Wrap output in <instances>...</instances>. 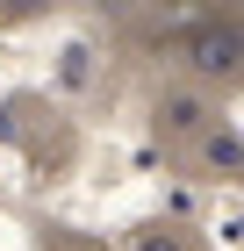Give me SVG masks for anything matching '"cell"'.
<instances>
[{"label":"cell","mask_w":244,"mask_h":251,"mask_svg":"<svg viewBox=\"0 0 244 251\" xmlns=\"http://www.w3.org/2000/svg\"><path fill=\"white\" fill-rule=\"evenodd\" d=\"M187 58H194V72L201 79H216V72H244V29H223V22H201L187 36Z\"/></svg>","instance_id":"1"},{"label":"cell","mask_w":244,"mask_h":251,"mask_svg":"<svg viewBox=\"0 0 244 251\" xmlns=\"http://www.w3.org/2000/svg\"><path fill=\"white\" fill-rule=\"evenodd\" d=\"M158 129H172V136L208 129V94H201V86H172V94H158Z\"/></svg>","instance_id":"2"},{"label":"cell","mask_w":244,"mask_h":251,"mask_svg":"<svg viewBox=\"0 0 244 251\" xmlns=\"http://www.w3.org/2000/svg\"><path fill=\"white\" fill-rule=\"evenodd\" d=\"M136 251H194V244H187L180 230H144V237H136Z\"/></svg>","instance_id":"3"}]
</instances>
